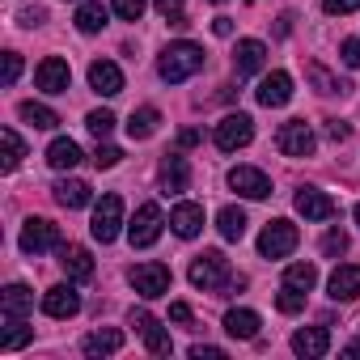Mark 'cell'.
Wrapping results in <instances>:
<instances>
[{"instance_id": "cell-3", "label": "cell", "mask_w": 360, "mask_h": 360, "mask_svg": "<svg viewBox=\"0 0 360 360\" xmlns=\"http://www.w3.org/2000/svg\"><path fill=\"white\" fill-rule=\"evenodd\" d=\"M89 233H94V242H102V246L123 233V200H119V195H102V200L94 204Z\"/></svg>"}, {"instance_id": "cell-36", "label": "cell", "mask_w": 360, "mask_h": 360, "mask_svg": "<svg viewBox=\"0 0 360 360\" xmlns=\"http://www.w3.org/2000/svg\"><path fill=\"white\" fill-rule=\"evenodd\" d=\"M115 123H119V119H115L110 110H89V115H85V127H89L98 140H106V136L115 131Z\"/></svg>"}, {"instance_id": "cell-23", "label": "cell", "mask_w": 360, "mask_h": 360, "mask_svg": "<svg viewBox=\"0 0 360 360\" xmlns=\"http://www.w3.org/2000/svg\"><path fill=\"white\" fill-rule=\"evenodd\" d=\"M60 267L68 271V280H94V259L85 246H60Z\"/></svg>"}, {"instance_id": "cell-21", "label": "cell", "mask_w": 360, "mask_h": 360, "mask_svg": "<svg viewBox=\"0 0 360 360\" xmlns=\"http://www.w3.org/2000/svg\"><path fill=\"white\" fill-rule=\"evenodd\" d=\"M263 64H267V47H263L259 39H242L238 51H233V72H238V77H255Z\"/></svg>"}, {"instance_id": "cell-35", "label": "cell", "mask_w": 360, "mask_h": 360, "mask_svg": "<svg viewBox=\"0 0 360 360\" xmlns=\"http://www.w3.org/2000/svg\"><path fill=\"white\" fill-rule=\"evenodd\" d=\"M305 77L318 85V94H347V85H343L339 77H330L322 64H305Z\"/></svg>"}, {"instance_id": "cell-13", "label": "cell", "mask_w": 360, "mask_h": 360, "mask_svg": "<svg viewBox=\"0 0 360 360\" xmlns=\"http://www.w3.org/2000/svg\"><path fill=\"white\" fill-rule=\"evenodd\" d=\"M157 183H161V195H178V191H187V183H191V165H187V157L169 153V157L161 161V169H157Z\"/></svg>"}, {"instance_id": "cell-30", "label": "cell", "mask_w": 360, "mask_h": 360, "mask_svg": "<svg viewBox=\"0 0 360 360\" xmlns=\"http://www.w3.org/2000/svg\"><path fill=\"white\" fill-rule=\"evenodd\" d=\"M217 229H221L225 242H242V238H246V212L233 208V204L221 208V212H217Z\"/></svg>"}, {"instance_id": "cell-52", "label": "cell", "mask_w": 360, "mask_h": 360, "mask_svg": "<svg viewBox=\"0 0 360 360\" xmlns=\"http://www.w3.org/2000/svg\"><path fill=\"white\" fill-rule=\"evenodd\" d=\"M356 225H360V204H356Z\"/></svg>"}, {"instance_id": "cell-14", "label": "cell", "mask_w": 360, "mask_h": 360, "mask_svg": "<svg viewBox=\"0 0 360 360\" xmlns=\"http://www.w3.org/2000/svg\"><path fill=\"white\" fill-rule=\"evenodd\" d=\"M292 204H297V212H301L305 221H330V217L339 212V204H335L326 191H314V187H301Z\"/></svg>"}, {"instance_id": "cell-49", "label": "cell", "mask_w": 360, "mask_h": 360, "mask_svg": "<svg viewBox=\"0 0 360 360\" xmlns=\"http://www.w3.org/2000/svg\"><path fill=\"white\" fill-rule=\"evenodd\" d=\"M212 34H217V39H229V34H233V22H229V18H217V22H212Z\"/></svg>"}, {"instance_id": "cell-22", "label": "cell", "mask_w": 360, "mask_h": 360, "mask_svg": "<svg viewBox=\"0 0 360 360\" xmlns=\"http://www.w3.org/2000/svg\"><path fill=\"white\" fill-rule=\"evenodd\" d=\"M51 195H56V204L60 208H85L89 200H94V191H89V183H81V178H60V183L51 187Z\"/></svg>"}, {"instance_id": "cell-18", "label": "cell", "mask_w": 360, "mask_h": 360, "mask_svg": "<svg viewBox=\"0 0 360 360\" xmlns=\"http://www.w3.org/2000/svg\"><path fill=\"white\" fill-rule=\"evenodd\" d=\"M89 85H94V94H102V98L123 94V72H119V64L94 60V64H89Z\"/></svg>"}, {"instance_id": "cell-19", "label": "cell", "mask_w": 360, "mask_h": 360, "mask_svg": "<svg viewBox=\"0 0 360 360\" xmlns=\"http://www.w3.org/2000/svg\"><path fill=\"white\" fill-rule=\"evenodd\" d=\"M292 352H297L301 360H318V356H326V352H330V335H326V326H305V330H297V335H292Z\"/></svg>"}, {"instance_id": "cell-9", "label": "cell", "mask_w": 360, "mask_h": 360, "mask_svg": "<svg viewBox=\"0 0 360 360\" xmlns=\"http://www.w3.org/2000/svg\"><path fill=\"white\" fill-rule=\"evenodd\" d=\"M314 131H309V123L305 119H288L280 131H276V148L284 153V157H309L314 153Z\"/></svg>"}, {"instance_id": "cell-27", "label": "cell", "mask_w": 360, "mask_h": 360, "mask_svg": "<svg viewBox=\"0 0 360 360\" xmlns=\"http://www.w3.org/2000/svg\"><path fill=\"white\" fill-rule=\"evenodd\" d=\"M106 18H110V9L102 5V0H81V9H77V30H81V34H98V30L106 26Z\"/></svg>"}, {"instance_id": "cell-25", "label": "cell", "mask_w": 360, "mask_h": 360, "mask_svg": "<svg viewBox=\"0 0 360 360\" xmlns=\"http://www.w3.org/2000/svg\"><path fill=\"white\" fill-rule=\"evenodd\" d=\"M47 165L51 169H77L81 165V144L77 140H68V136H60V140H51V148H47Z\"/></svg>"}, {"instance_id": "cell-20", "label": "cell", "mask_w": 360, "mask_h": 360, "mask_svg": "<svg viewBox=\"0 0 360 360\" xmlns=\"http://www.w3.org/2000/svg\"><path fill=\"white\" fill-rule=\"evenodd\" d=\"M326 292H330V301H352L360 292V267L356 263H339L330 271V280H326Z\"/></svg>"}, {"instance_id": "cell-6", "label": "cell", "mask_w": 360, "mask_h": 360, "mask_svg": "<svg viewBox=\"0 0 360 360\" xmlns=\"http://www.w3.org/2000/svg\"><path fill=\"white\" fill-rule=\"evenodd\" d=\"M18 246H22L26 255H47V250H60L64 242H60V229H56L47 217H30V221L22 225Z\"/></svg>"}, {"instance_id": "cell-10", "label": "cell", "mask_w": 360, "mask_h": 360, "mask_svg": "<svg viewBox=\"0 0 360 360\" xmlns=\"http://www.w3.org/2000/svg\"><path fill=\"white\" fill-rule=\"evenodd\" d=\"M229 187L242 195V200H267L271 195V178L255 165H233L229 169Z\"/></svg>"}, {"instance_id": "cell-17", "label": "cell", "mask_w": 360, "mask_h": 360, "mask_svg": "<svg viewBox=\"0 0 360 360\" xmlns=\"http://www.w3.org/2000/svg\"><path fill=\"white\" fill-rule=\"evenodd\" d=\"M255 98H259V106H284L288 98H292V77L288 72H267L263 81H259V89H255Z\"/></svg>"}, {"instance_id": "cell-1", "label": "cell", "mask_w": 360, "mask_h": 360, "mask_svg": "<svg viewBox=\"0 0 360 360\" xmlns=\"http://www.w3.org/2000/svg\"><path fill=\"white\" fill-rule=\"evenodd\" d=\"M200 68H204V47H200V43H169V47L161 51V60H157V72H161V81H169V85L191 81Z\"/></svg>"}, {"instance_id": "cell-39", "label": "cell", "mask_w": 360, "mask_h": 360, "mask_svg": "<svg viewBox=\"0 0 360 360\" xmlns=\"http://www.w3.org/2000/svg\"><path fill=\"white\" fill-rule=\"evenodd\" d=\"M153 5H157V13L169 18L174 26H187V18H183V5H187V0H153Z\"/></svg>"}, {"instance_id": "cell-12", "label": "cell", "mask_w": 360, "mask_h": 360, "mask_svg": "<svg viewBox=\"0 0 360 360\" xmlns=\"http://www.w3.org/2000/svg\"><path fill=\"white\" fill-rule=\"evenodd\" d=\"M131 326L144 335V347L153 352V356H169L174 352V343H169V330L148 314V309H131Z\"/></svg>"}, {"instance_id": "cell-8", "label": "cell", "mask_w": 360, "mask_h": 360, "mask_svg": "<svg viewBox=\"0 0 360 360\" xmlns=\"http://www.w3.org/2000/svg\"><path fill=\"white\" fill-rule=\"evenodd\" d=\"M131 288L144 297V301H157V297H165L169 292V267L165 263H140V267H131Z\"/></svg>"}, {"instance_id": "cell-44", "label": "cell", "mask_w": 360, "mask_h": 360, "mask_svg": "<svg viewBox=\"0 0 360 360\" xmlns=\"http://www.w3.org/2000/svg\"><path fill=\"white\" fill-rule=\"evenodd\" d=\"M322 9L335 13V18H343V13H356L360 9V0H322Z\"/></svg>"}, {"instance_id": "cell-43", "label": "cell", "mask_w": 360, "mask_h": 360, "mask_svg": "<svg viewBox=\"0 0 360 360\" xmlns=\"http://www.w3.org/2000/svg\"><path fill=\"white\" fill-rule=\"evenodd\" d=\"M322 131H326V140H330V144H339V140H347V136H352V127H347L343 119H326V127H322Z\"/></svg>"}, {"instance_id": "cell-50", "label": "cell", "mask_w": 360, "mask_h": 360, "mask_svg": "<svg viewBox=\"0 0 360 360\" xmlns=\"http://www.w3.org/2000/svg\"><path fill=\"white\" fill-rule=\"evenodd\" d=\"M178 144H183V148H191V144H200V131H195V127H187L183 136H178Z\"/></svg>"}, {"instance_id": "cell-16", "label": "cell", "mask_w": 360, "mask_h": 360, "mask_svg": "<svg viewBox=\"0 0 360 360\" xmlns=\"http://www.w3.org/2000/svg\"><path fill=\"white\" fill-rule=\"evenodd\" d=\"M169 229L178 233V238H200V229H204V208L200 204H191V200H183V204H174V212H169Z\"/></svg>"}, {"instance_id": "cell-47", "label": "cell", "mask_w": 360, "mask_h": 360, "mask_svg": "<svg viewBox=\"0 0 360 360\" xmlns=\"http://www.w3.org/2000/svg\"><path fill=\"white\" fill-rule=\"evenodd\" d=\"M18 22H22L26 30H34V26H43V22H47V13H43V9H22V18H18Z\"/></svg>"}, {"instance_id": "cell-38", "label": "cell", "mask_w": 360, "mask_h": 360, "mask_svg": "<svg viewBox=\"0 0 360 360\" xmlns=\"http://www.w3.org/2000/svg\"><path fill=\"white\" fill-rule=\"evenodd\" d=\"M123 22H140L144 18V9H148V0H115V5H110Z\"/></svg>"}, {"instance_id": "cell-40", "label": "cell", "mask_w": 360, "mask_h": 360, "mask_svg": "<svg viewBox=\"0 0 360 360\" xmlns=\"http://www.w3.org/2000/svg\"><path fill=\"white\" fill-rule=\"evenodd\" d=\"M123 161V148H115V144H98V153H94V165L98 169H115Z\"/></svg>"}, {"instance_id": "cell-51", "label": "cell", "mask_w": 360, "mask_h": 360, "mask_svg": "<svg viewBox=\"0 0 360 360\" xmlns=\"http://www.w3.org/2000/svg\"><path fill=\"white\" fill-rule=\"evenodd\" d=\"M343 356H347V360H360V339H352V343L343 347Z\"/></svg>"}, {"instance_id": "cell-48", "label": "cell", "mask_w": 360, "mask_h": 360, "mask_svg": "<svg viewBox=\"0 0 360 360\" xmlns=\"http://www.w3.org/2000/svg\"><path fill=\"white\" fill-rule=\"evenodd\" d=\"M191 356H195V360H225V352H221V347H208V343H195Z\"/></svg>"}, {"instance_id": "cell-31", "label": "cell", "mask_w": 360, "mask_h": 360, "mask_svg": "<svg viewBox=\"0 0 360 360\" xmlns=\"http://www.w3.org/2000/svg\"><path fill=\"white\" fill-rule=\"evenodd\" d=\"M34 339V326H26V318H5V335H0V352H18Z\"/></svg>"}, {"instance_id": "cell-5", "label": "cell", "mask_w": 360, "mask_h": 360, "mask_svg": "<svg viewBox=\"0 0 360 360\" xmlns=\"http://www.w3.org/2000/svg\"><path fill=\"white\" fill-rule=\"evenodd\" d=\"M212 140H217L221 153H238V148H246V144L255 140V119L242 115V110H238V115H225V119L217 123V136H212Z\"/></svg>"}, {"instance_id": "cell-37", "label": "cell", "mask_w": 360, "mask_h": 360, "mask_svg": "<svg viewBox=\"0 0 360 360\" xmlns=\"http://www.w3.org/2000/svg\"><path fill=\"white\" fill-rule=\"evenodd\" d=\"M276 305H280V314H301V305H305V292L301 288H280V297H276Z\"/></svg>"}, {"instance_id": "cell-26", "label": "cell", "mask_w": 360, "mask_h": 360, "mask_svg": "<svg viewBox=\"0 0 360 360\" xmlns=\"http://www.w3.org/2000/svg\"><path fill=\"white\" fill-rule=\"evenodd\" d=\"M81 347H85V356H94V360H98V356H115V352L123 347V330H115V326H106V330H94V335H89Z\"/></svg>"}, {"instance_id": "cell-29", "label": "cell", "mask_w": 360, "mask_h": 360, "mask_svg": "<svg viewBox=\"0 0 360 360\" xmlns=\"http://www.w3.org/2000/svg\"><path fill=\"white\" fill-rule=\"evenodd\" d=\"M157 123H161V110H157V106H140V110H131V119H127V136H131V140H148V136L157 131Z\"/></svg>"}, {"instance_id": "cell-15", "label": "cell", "mask_w": 360, "mask_h": 360, "mask_svg": "<svg viewBox=\"0 0 360 360\" xmlns=\"http://www.w3.org/2000/svg\"><path fill=\"white\" fill-rule=\"evenodd\" d=\"M43 314H47V318H72V314H81V292H77L72 284L47 288V292H43Z\"/></svg>"}, {"instance_id": "cell-42", "label": "cell", "mask_w": 360, "mask_h": 360, "mask_svg": "<svg viewBox=\"0 0 360 360\" xmlns=\"http://www.w3.org/2000/svg\"><path fill=\"white\" fill-rule=\"evenodd\" d=\"M339 60H343L347 68H360V39H343V47H339Z\"/></svg>"}, {"instance_id": "cell-34", "label": "cell", "mask_w": 360, "mask_h": 360, "mask_svg": "<svg viewBox=\"0 0 360 360\" xmlns=\"http://www.w3.org/2000/svg\"><path fill=\"white\" fill-rule=\"evenodd\" d=\"M284 284H288V288H301V292H309V288L318 284V267H314V263H292V267L284 271Z\"/></svg>"}, {"instance_id": "cell-53", "label": "cell", "mask_w": 360, "mask_h": 360, "mask_svg": "<svg viewBox=\"0 0 360 360\" xmlns=\"http://www.w3.org/2000/svg\"><path fill=\"white\" fill-rule=\"evenodd\" d=\"M212 5H225V0H212Z\"/></svg>"}, {"instance_id": "cell-24", "label": "cell", "mask_w": 360, "mask_h": 360, "mask_svg": "<svg viewBox=\"0 0 360 360\" xmlns=\"http://www.w3.org/2000/svg\"><path fill=\"white\" fill-rule=\"evenodd\" d=\"M34 309V292L26 284H9L5 292H0V314L5 318H26Z\"/></svg>"}, {"instance_id": "cell-46", "label": "cell", "mask_w": 360, "mask_h": 360, "mask_svg": "<svg viewBox=\"0 0 360 360\" xmlns=\"http://www.w3.org/2000/svg\"><path fill=\"white\" fill-rule=\"evenodd\" d=\"M169 322H178V326H187V322H191V305H183V301H174V305H169Z\"/></svg>"}, {"instance_id": "cell-45", "label": "cell", "mask_w": 360, "mask_h": 360, "mask_svg": "<svg viewBox=\"0 0 360 360\" xmlns=\"http://www.w3.org/2000/svg\"><path fill=\"white\" fill-rule=\"evenodd\" d=\"M22 77V56L18 51H5V85H13Z\"/></svg>"}, {"instance_id": "cell-32", "label": "cell", "mask_w": 360, "mask_h": 360, "mask_svg": "<svg viewBox=\"0 0 360 360\" xmlns=\"http://www.w3.org/2000/svg\"><path fill=\"white\" fill-rule=\"evenodd\" d=\"M0 144H5V157H0V169H5V174H13V169L22 165V157H26V144H22V136H18L13 127H5V131H0Z\"/></svg>"}, {"instance_id": "cell-7", "label": "cell", "mask_w": 360, "mask_h": 360, "mask_svg": "<svg viewBox=\"0 0 360 360\" xmlns=\"http://www.w3.org/2000/svg\"><path fill=\"white\" fill-rule=\"evenodd\" d=\"M161 229H165L161 208H157V204H144V208H136V217H131V225H127V242L144 250V246H153V242L161 238Z\"/></svg>"}, {"instance_id": "cell-33", "label": "cell", "mask_w": 360, "mask_h": 360, "mask_svg": "<svg viewBox=\"0 0 360 360\" xmlns=\"http://www.w3.org/2000/svg\"><path fill=\"white\" fill-rule=\"evenodd\" d=\"M22 119H26L30 127H39V131L60 127V115H56L51 106H43V102H22Z\"/></svg>"}, {"instance_id": "cell-11", "label": "cell", "mask_w": 360, "mask_h": 360, "mask_svg": "<svg viewBox=\"0 0 360 360\" xmlns=\"http://www.w3.org/2000/svg\"><path fill=\"white\" fill-rule=\"evenodd\" d=\"M34 85H39L43 94H68V85H72V68H68V60L47 56V60L34 68Z\"/></svg>"}, {"instance_id": "cell-41", "label": "cell", "mask_w": 360, "mask_h": 360, "mask_svg": "<svg viewBox=\"0 0 360 360\" xmlns=\"http://www.w3.org/2000/svg\"><path fill=\"white\" fill-rule=\"evenodd\" d=\"M343 250H347V233L330 229V233L322 238V255H343Z\"/></svg>"}, {"instance_id": "cell-2", "label": "cell", "mask_w": 360, "mask_h": 360, "mask_svg": "<svg viewBox=\"0 0 360 360\" xmlns=\"http://www.w3.org/2000/svg\"><path fill=\"white\" fill-rule=\"evenodd\" d=\"M229 276H233V271H229V259H225L221 250H204L200 259H191V271H187V280H191L195 288H204V292H221Z\"/></svg>"}, {"instance_id": "cell-4", "label": "cell", "mask_w": 360, "mask_h": 360, "mask_svg": "<svg viewBox=\"0 0 360 360\" xmlns=\"http://www.w3.org/2000/svg\"><path fill=\"white\" fill-rule=\"evenodd\" d=\"M297 242H301V233H297L292 221H271V225L259 233V255H263V259H288V255L297 250Z\"/></svg>"}, {"instance_id": "cell-28", "label": "cell", "mask_w": 360, "mask_h": 360, "mask_svg": "<svg viewBox=\"0 0 360 360\" xmlns=\"http://www.w3.org/2000/svg\"><path fill=\"white\" fill-rule=\"evenodd\" d=\"M259 326H263V322H259L255 309H229V314H225V330H229L233 339H255Z\"/></svg>"}]
</instances>
